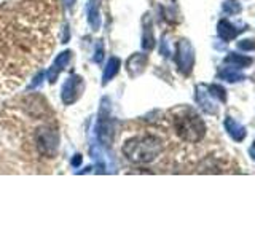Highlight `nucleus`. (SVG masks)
Wrapping results in <instances>:
<instances>
[{
    "mask_svg": "<svg viewBox=\"0 0 255 239\" xmlns=\"http://www.w3.org/2000/svg\"><path fill=\"white\" fill-rule=\"evenodd\" d=\"M163 145L155 135H142L126 143L125 153L135 163H150L161 153Z\"/></svg>",
    "mask_w": 255,
    "mask_h": 239,
    "instance_id": "nucleus-1",
    "label": "nucleus"
},
{
    "mask_svg": "<svg viewBox=\"0 0 255 239\" xmlns=\"http://www.w3.org/2000/svg\"><path fill=\"white\" fill-rule=\"evenodd\" d=\"M175 131H177V134L183 140L198 142L204 137L206 126L203 123V120L198 115L188 114V115L179 117L175 120Z\"/></svg>",
    "mask_w": 255,
    "mask_h": 239,
    "instance_id": "nucleus-2",
    "label": "nucleus"
},
{
    "mask_svg": "<svg viewBox=\"0 0 255 239\" xmlns=\"http://www.w3.org/2000/svg\"><path fill=\"white\" fill-rule=\"evenodd\" d=\"M175 62L182 74H190L193 69L195 62V50L188 40H180L177 43V56H175Z\"/></svg>",
    "mask_w": 255,
    "mask_h": 239,
    "instance_id": "nucleus-3",
    "label": "nucleus"
},
{
    "mask_svg": "<svg viewBox=\"0 0 255 239\" xmlns=\"http://www.w3.org/2000/svg\"><path fill=\"white\" fill-rule=\"evenodd\" d=\"M196 101H198L199 106H201V109H203L204 112H207V114L215 115V114L219 112L217 106H215L214 101H212V98H211L209 91H207L203 85H199V86L196 88Z\"/></svg>",
    "mask_w": 255,
    "mask_h": 239,
    "instance_id": "nucleus-4",
    "label": "nucleus"
},
{
    "mask_svg": "<svg viewBox=\"0 0 255 239\" xmlns=\"http://www.w3.org/2000/svg\"><path fill=\"white\" fill-rule=\"evenodd\" d=\"M225 127H227V132L230 134V137L236 140V142H243L247 135V131L243 124H239L235 118L227 117L225 118Z\"/></svg>",
    "mask_w": 255,
    "mask_h": 239,
    "instance_id": "nucleus-5",
    "label": "nucleus"
},
{
    "mask_svg": "<svg viewBox=\"0 0 255 239\" xmlns=\"http://www.w3.org/2000/svg\"><path fill=\"white\" fill-rule=\"evenodd\" d=\"M246 29H238L233 22H230L227 19H222L219 24H217V34L220 35L222 40H225V42H230V40H233L239 32H243Z\"/></svg>",
    "mask_w": 255,
    "mask_h": 239,
    "instance_id": "nucleus-6",
    "label": "nucleus"
},
{
    "mask_svg": "<svg viewBox=\"0 0 255 239\" xmlns=\"http://www.w3.org/2000/svg\"><path fill=\"white\" fill-rule=\"evenodd\" d=\"M225 64H230L233 67H249L254 64V59L249 58V56L244 54H238V53H230L225 56Z\"/></svg>",
    "mask_w": 255,
    "mask_h": 239,
    "instance_id": "nucleus-7",
    "label": "nucleus"
},
{
    "mask_svg": "<svg viewBox=\"0 0 255 239\" xmlns=\"http://www.w3.org/2000/svg\"><path fill=\"white\" fill-rule=\"evenodd\" d=\"M219 78L225 80L228 83H238V82H243L246 77L238 70V67H223L219 72Z\"/></svg>",
    "mask_w": 255,
    "mask_h": 239,
    "instance_id": "nucleus-8",
    "label": "nucleus"
},
{
    "mask_svg": "<svg viewBox=\"0 0 255 239\" xmlns=\"http://www.w3.org/2000/svg\"><path fill=\"white\" fill-rule=\"evenodd\" d=\"M222 10L225 14H230V16H233V14H239L243 10V6L241 3L238 2V0H225L222 5Z\"/></svg>",
    "mask_w": 255,
    "mask_h": 239,
    "instance_id": "nucleus-9",
    "label": "nucleus"
},
{
    "mask_svg": "<svg viewBox=\"0 0 255 239\" xmlns=\"http://www.w3.org/2000/svg\"><path fill=\"white\" fill-rule=\"evenodd\" d=\"M207 91H209L212 99H217L219 102H227V91H225V88H223V86L211 85L209 88H207Z\"/></svg>",
    "mask_w": 255,
    "mask_h": 239,
    "instance_id": "nucleus-10",
    "label": "nucleus"
},
{
    "mask_svg": "<svg viewBox=\"0 0 255 239\" xmlns=\"http://www.w3.org/2000/svg\"><path fill=\"white\" fill-rule=\"evenodd\" d=\"M238 48L243 51H252V50H255V40L254 38L241 40V42H238Z\"/></svg>",
    "mask_w": 255,
    "mask_h": 239,
    "instance_id": "nucleus-11",
    "label": "nucleus"
},
{
    "mask_svg": "<svg viewBox=\"0 0 255 239\" xmlns=\"http://www.w3.org/2000/svg\"><path fill=\"white\" fill-rule=\"evenodd\" d=\"M249 153H251V156L254 158V161H255V148H254V147H252V148L249 150Z\"/></svg>",
    "mask_w": 255,
    "mask_h": 239,
    "instance_id": "nucleus-12",
    "label": "nucleus"
},
{
    "mask_svg": "<svg viewBox=\"0 0 255 239\" xmlns=\"http://www.w3.org/2000/svg\"><path fill=\"white\" fill-rule=\"evenodd\" d=\"M254 148H255V140H254Z\"/></svg>",
    "mask_w": 255,
    "mask_h": 239,
    "instance_id": "nucleus-13",
    "label": "nucleus"
}]
</instances>
